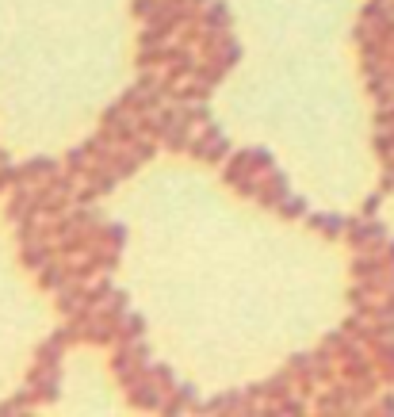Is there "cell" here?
I'll return each instance as SVG.
<instances>
[{
    "instance_id": "cell-3",
    "label": "cell",
    "mask_w": 394,
    "mask_h": 417,
    "mask_svg": "<svg viewBox=\"0 0 394 417\" xmlns=\"http://www.w3.org/2000/svg\"><path fill=\"white\" fill-rule=\"evenodd\" d=\"M310 222L322 226V230H344V218H337V215H333V218H310Z\"/></svg>"
},
{
    "instance_id": "cell-2",
    "label": "cell",
    "mask_w": 394,
    "mask_h": 417,
    "mask_svg": "<svg viewBox=\"0 0 394 417\" xmlns=\"http://www.w3.org/2000/svg\"><path fill=\"white\" fill-rule=\"evenodd\" d=\"M352 238H356V245H379V238H383V226H356V234H352Z\"/></svg>"
},
{
    "instance_id": "cell-1",
    "label": "cell",
    "mask_w": 394,
    "mask_h": 417,
    "mask_svg": "<svg viewBox=\"0 0 394 417\" xmlns=\"http://www.w3.org/2000/svg\"><path fill=\"white\" fill-rule=\"evenodd\" d=\"M199 153H203V157H223V153H226V138H218V130H211V138L199 146Z\"/></svg>"
}]
</instances>
